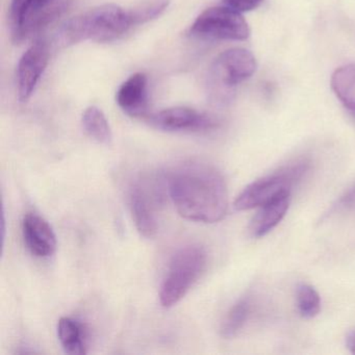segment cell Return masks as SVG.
<instances>
[{"instance_id": "obj_1", "label": "cell", "mask_w": 355, "mask_h": 355, "mask_svg": "<svg viewBox=\"0 0 355 355\" xmlns=\"http://www.w3.org/2000/svg\"><path fill=\"white\" fill-rule=\"evenodd\" d=\"M178 213L189 221L216 223L225 217L228 191L221 172L202 161H188L165 176Z\"/></svg>"}, {"instance_id": "obj_2", "label": "cell", "mask_w": 355, "mask_h": 355, "mask_svg": "<svg viewBox=\"0 0 355 355\" xmlns=\"http://www.w3.org/2000/svg\"><path fill=\"white\" fill-rule=\"evenodd\" d=\"M132 28L128 11L115 3H107L67 20L55 39L63 47L85 40L110 43L121 38Z\"/></svg>"}, {"instance_id": "obj_3", "label": "cell", "mask_w": 355, "mask_h": 355, "mask_svg": "<svg viewBox=\"0 0 355 355\" xmlns=\"http://www.w3.org/2000/svg\"><path fill=\"white\" fill-rule=\"evenodd\" d=\"M207 254L200 245H189L172 257L159 288V302L165 309L178 304L198 282L207 267Z\"/></svg>"}, {"instance_id": "obj_4", "label": "cell", "mask_w": 355, "mask_h": 355, "mask_svg": "<svg viewBox=\"0 0 355 355\" xmlns=\"http://www.w3.org/2000/svg\"><path fill=\"white\" fill-rule=\"evenodd\" d=\"M164 178H142L132 182L128 193L130 213L141 236L151 239L159 230V211L165 199Z\"/></svg>"}, {"instance_id": "obj_5", "label": "cell", "mask_w": 355, "mask_h": 355, "mask_svg": "<svg viewBox=\"0 0 355 355\" xmlns=\"http://www.w3.org/2000/svg\"><path fill=\"white\" fill-rule=\"evenodd\" d=\"M307 161H298L269 175L254 180L246 187L234 200L236 211H249L263 207L279 195L291 192L293 184L300 182L309 171Z\"/></svg>"}, {"instance_id": "obj_6", "label": "cell", "mask_w": 355, "mask_h": 355, "mask_svg": "<svg viewBox=\"0 0 355 355\" xmlns=\"http://www.w3.org/2000/svg\"><path fill=\"white\" fill-rule=\"evenodd\" d=\"M254 55L245 49H228L211 64L209 83L213 93L225 96L232 89L250 78L257 71Z\"/></svg>"}, {"instance_id": "obj_7", "label": "cell", "mask_w": 355, "mask_h": 355, "mask_svg": "<svg viewBox=\"0 0 355 355\" xmlns=\"http://www.w3.org/2000/svg\"><path fill=\"white\" fill-rule=\"evenodd\" d=\"M189 33L191 36L211 40L245 41L250 36V28L242 14L225 6L203 11Z\"/></svg>"}, {"instance_id": "obj_8", "label": "cell", "mask_w": 355, "mask_h": 355, "mask_svg": "<svg viewBox=\"0 0 355 355\" xmlns=\"http://www.w3.org/2000/svg\"><path fill=\"white\" fill-rule=\"evenodd\" d=\"M153 128L165 132H207L219 126L217 118L186 107H175L148 116Z\"/></svg>"}, {"instance_id": "obj_9", "label": "cell", "mask_w": 355, "mask_h": 355, "mask_svg": "<svg viewBox=\"0 0 355 355\" xmlns=\"http://www.w3.org/2000/svg\"><path fill=\"white\" fill-rule=\"evenodd\" d=\"M49 45L40 39L33 43L20 58L17 67L18 97L26 103L34 94L49 62Z\"/></svg>"}, {"instance_id": "obj_10", "label": "cell", "mask_w": 355, "mask_h": 355, "mask_svg": "<svg viewBox=\"0 0 355 355\" xmlns=\"http://www.w3.org/2000/svg\"><path fill=\"white\" fill-rule=\"evenodd\" d=\"M22 234L28 250L40 259L51 257L57 249V236L51 224L37 214L24 216Z\"/></svg>"}, {"instance_id": "obj_11", "label": "cell", "mask_w": 355, "mask_h": 355, "mask_svg": "<svg viewBox=\"0 0 355 355\" xmlns=\"http://www.w3.org/2000/svg\"><path fill=\"white\" fill-rule=\"evenodd\" d=\"M116 101L120 109L134 118L145 117L148 111V78L142 72L130 76L118 89Z\"/></svg>"}, {"instance_id": "obj_12", "label": "cell", "mask_w": 355, "mask_h": 355, "mask_svg": "<svg viewBox=\"0 0 355 355\" xmlns=\"http://www.w3.org/2000/svg\"><path fill=\"white\" fill-rule=\"evenodd\" d=\"M291 205V192L276 197L263 207L251 221L249 232L253 238H263L271 232L288 213Z\"/></svg>"}, {"instance_id": "obj_13", "label": "cell", "mask_w": 355, "mask_h": 355, "mask_svg": "<svg viewBox=\"0 0 355 355\" xmlns=\"http://www.w3.org/2000/svg\"><path fill=\"white\" fill-rule=\"evenodd\" d=\"M58 338L64 351L68 354H86V330L78 320L69 317L61 318L58 323Z\"/></svg>"}, {"instance_id": "obj_14", "label": "cell", "mask_w": 355, "mask_h": 355, "mask_svg": "<svg viewBox=\"0 0 355 355\" xmlns=\"http://www.w3.org/2000/svg\"><path fill=\"white\" fill-rule=\"evenodd\" d=\"M331 88L343 105L355 117V64L343 66L334 71Z\"/></svg>"}, {"instance_id": "obj_15", "label": "cell", "mask_w": 355, "mask_h": 355, "mask_svg": "<svg viewBox=\"0 0 355 355\" xmlns=\"http://www.w3.org/2000/svg\"><path fill=\"white\" fill-rule=\"evenodd\" d=\"M82 123L85 132L99 144L110 145L113 141L111 126L105 113L99 107H87L83 114Z\"/></svg>"}, {"instance_id": "obj_16", "label": "cell", "mask_w": 355, "mask_h": 355, "mask_svg": "<svg viewBox=\"0 0 355 355\" xmlns=\"http://www.w3.org/2000/svg\"><path fill=\"white\" fill-rule=\"evenodd\" d=\"M44 8L42 0H11L10 19H11L12 40L15 44L26 22Z\"/></svg>"}, {"instance_id": "obj_17", "label": "cell", "mask_w": 355, "mask_h": 355, "mask_svg": "<svg viewBox=\"0 0 355 355\" xmlns=\"http://www.w3.org/2000/svg\"><path fill=\"white\" fill-rule=\"evenodd\" d=\"M251 313V300L249 297L240 299L232 305L224 318L220 328L222 338H232L243 329Z\"/></svg>"}, {"instance_id": "obj_18", "label": "cell", "mask_w": 355, "mask_h": 355, "mask_svg": "<svg viewBox=\"0 0 355 355\" xmlns=\"http://www.w3.org/2000/svg\"><path fill=\"white\" fill-rule=\"evenodd\" d=\"M170 1L171 0H145L134 9L130 10L128 14L132 28L159 17L169 7Z\"/></svg>"}, {"instance_id": "obj_19", "label": "cell", "mask_w": 355, "mask_h": 355, "mask_svg": "<svg viewBox=\"0 0 355 355\" xmlns=\"http://www.w3.org/2000/svg\"><path fill=\"white\" fill-rule=\"evenodd\" d=\"M296 302L299 313L305 319H311L321 311V298L313 286L300 284L297 286Z\"/></svg>"}, {"instance_id": "obj_20", "label": "cell", "mask_w": 355, "mask_h": 355, "mask_svg": "<svg viewBox=\"0 0 355 355\" xmlns=\"http://www.w3.org/2000/svg\"><path fill=\"white\" fill-rule=\"evenodd\" d=\"M355 211V184L346 191L340 198L332 205L328 215L334 214L346 213V211Z\"/></svg>"}, {"instance_id": "obj_21", "label": "cell", "mask_w": 355, "mask_h": 355, "mask_svg": "<svg viewBox=\"0 0 355 355\" xmlns=\"http://www.w3.org/2000/svg\"><path fill=\"white\" fill-rule=\"evenodd\" d=\"M226 7L239 12V13H245V12L253 11L261 6L263 0H223Z\"/></svg>"}, {"instance_id": "obj_22", "label": "cell", "mask_w": 355, "mask_h": 355, "mask_svg": "<svg viewBox=\"0 0 355 355\" xmlns=\"http://www.w3.org/2000/svg\"><path fill=\"white\" fill-rule=\"evenodd\" d=\"M346 346L351 353L355 354V328L349 332L346 338Z\"/></svg>"}]
</instances>
